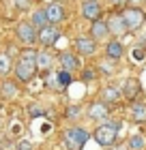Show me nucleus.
<instances>
[{
	"instance_id": "nucleus-2",
	"label": "nucleus",
	"mask_w": 146,
	"mask_h": 150,
	"mask_svg": "<svg viewBox=\"0 0 146 150\" xmlns=\"http://www.w3.org/2000/svg\"><path fill=\"white\" fill-rule=\"evenodd\" d=\"M88 131L82 127H71L65 131V144H67V150H82L88 142Z\"/></svg>"
},
{
	"instance_id": "nucleus-8",
	"label": "nucleus",
	"mask_w": 146,
	"mask_h": 150,
	"mask_svg": "<svg viewBox=\"0 0 146 150\" xmlns=\"http://www.w3.org/2000/svg\"><path fill=\"white\" fill-rule=\"evenodd\" d=\"M15 35L19 37V41H24V43H34L37 41V28L30 24V22H19L17 28H15Z\"/></svg>"
},
{
	"instance_id": "nucleus-12",
	"label": "nucleus",
	"mask_w": 146,
	"mask_h": 150,
	"mask_svg": "<svg viewBox=\"0 0 146 150\" xmlns=\"http://www.w3.org/2000/svg\"><path fill=\"white\" fill-rule=\"evenodd\" d=\"M90 37H93L95 41H103L110 37V28H108V22L105 19H95L93 22V28H90Z\"/></svg>"
},
{
	"instance_id": "nucleus-10",
	"label": "nucleus",
	"mask_w": 146,
	"mask_h": 150,
	"mask_svg": "<svg viewBox=\"0 0 146 150\" xmlns=\"http://www.w3.org/2000/svg\"><path fill=\"white\" fill-rule=\"evenodd\" d=\"M75 52L82 54V56H93L97 52V41L93 37H78L75 39Z\"/></svg>"
},
{
	"instance_id": "nucleus-19",
	"label": "nucleus",
	"mask_w": 146,
	"mask_h": 150,
	"mask_svg": "<svg viewBox=\"0 0 146 150\" xmlns=\"http://www.w3.org/2000/svg\"><path fill=\"white\" fill-rule=\"evenodd\" d=\"M127 148H129V150H144V148H146V137H144V135H140V133L131 135Z\"/></svg>"
},
{
	"instance_id": "nucleus-13",
	"label": "nucleus",
	"mask_w": 146,
	"mask_h": 150,
	"mask_svg": "<svg viewBox=\"0 0 146 150\" xmlns=\"http://www.w3.org/2000/svg\"><path fill=\"white\" fill-rule=\"evenodd\" d=\"M120 94L125 99H129V101H135V97H140V81H137L135 77H129L127 81H125Z\"/></svg>"
},
{
	"instance_id": "nucleus-35",
	"label": "nucleus",
	"mask_w": 146,
	"mask_h": 150,
	"mask_svg": "<svg viewBox=\"0 0 146 150\" xmlns=\"http://www.w3.org/2000/svg\"><path fill=\"white\" fill-rule=\"evenodd\" d=\"M114 150H129V148H122V146H120V148H114Z\"/></svg>"
},
{
	"instance_id": "nucleus-30",
	"label": "nucleus",
	"mask_w": 146,
	"mask_h": 150,
	"mask_svg": "<svg viewBox=\"0 0 146 150\" xmlns=\"http://www.w3.org/2000/svg\"><path fill=\"white\" fill-rule=\"evenodd\" d=\"M17 148H19V150H32V144H30V142H19Z\"/></svg>"
},
{
	"instance_id": "nucleus-5",
	"label": "nucleus",
	"mask_w": 146,
	"mask_h": 150,
	"mask_svg": "<svg viewBox=\"0 0 146 150\" xmlns=\"http://www.w3.org/2000/svg\"><path fill=\"white\" fill-rule=\"evenodd\" d=\"M37 39L43 47H52L56 41L60 39V30H58V24H45L43 28H39L37 32Z\"/></svg>"
},
{
	"instance_id": "nucleus-29",
	"label": "nucleus",
	"mask_w": 146,
	"mask_h": 150,
	"mask_svg": "<svg viewBox=\"0 0 146 150\" xmlns=\"http://www.w3.org/2000/svg\"><path fill=\"white\" fill-rule=\"evenodd\" d=\"M82 79H84V81H93L95 79V71L93 69H84V71H82Z\"/></svg>"
},
{
	"instance_id": "nucleus-23",
	"label": "nucleus",
	"mask_w": 146,
	"mask_h": 150,
	"mask_svg": "<svg viewBox=\"0 0 146 150\" xmlns=\"http://www.w3.org/2000/svg\"><path fill=\"white\" fill-rule=\"evenodd\" d=\"M37 50L34 47H24L22 52H19V58H28V60H37Z\"/></svg>"
},
{
	"instance_id": "nucleus-6",
	"label": "nucleus",
	"mask_w": 146,
	"mask_h": 150,
	"mask_svg": "<svg viewBox=\"0 0 146 150\" xmlns=\"http://www.w3.org/2000/svg\"><path fill=\"white\" fill-rule=\"evenodd\" d=\"M80 11H82V17L88 19V22H95V19H99L101 17V4H99V0H84L80 6Z\"/></svg>"
},
{
	"instance_id": "nucleus-27",
	"label": "nucleus",
	"mask_w": 146,
	"mask_h": 150,
	"mask_svg": "<svg viewBox=\"0 0 146 150\" xmlns=\"http://www.w3.org/2000/svg\"><path fill=\"white\" fill-rule=\"evenodd\" d=\"M15 90H17V88H15V84H11V81H6V84H4V92H6V97H15Z\"/></svg>"
},
{
	"instance_id": "nucleus-31",
	"label": "nucleus",
	"mask_w": 146,
	"mask_h": 150,
	"mask_svg": "<svg viewBox=\"0 0 146 150\" xmlns=\"http://www.w3.org/2000/svg\"><path fill=\"white\" fill-rule=\"evenodd\" d=\"M15 4L19 6V9H28V4H30V0H15Z\"/></svg>"
},
{
	"instance_id": "nucleus-3",
	"label": "nucleus",
	"mask_w": 146,
	"mask_h": 150,
	"mask_svg": "<svg viewBox=\"0 0 146 150\" xmlns=\"http://www.w3.org/2000/svg\"><path fill=\"white\" fill-rule=\"evenodd\" d=\"M13 73H15L17 81H30L37 73V60H28V58H19L13 64Z\"/></svg>"
},
{
	"instance_id": "nucleus-17",
	"label": "nucleus",
	"mask_w": 146,
	"mask_h": 150,
	"mask_svg": "<svg viewBox=\"0 0 146 150\" xmlns=\"http://www.w3.org/2000/svg\"><path fill=\"white\" fill-rule=\"evenodd\" d=\"M101 101H105L108 105H112V103H118V101H120V90H118V88H114V86H108V88H103V92H101Z\"/></svg>"
},
{
	"instance_id": "nucleus-34",
	"label": "nucleus",
	"mask_w": 146,
	"mask_h": 150,
	"mask_svg": "<svg viewBox=\"0 0 146 150\" xmlns=\"http://www.w3.org/2000/svg\"><path fill=\"white\" fill-rule=\"evenodd\" d=\"M127 2H129L131 6H140V4L144 2V0H127Z\"/></svg>"
},
{
	"instance_id": "nucleus-9",
	"label": "nucleus",
	"mask_w": 146,
	"mask_h": 150,
	"mask_svg": "<svg viewBox=\"0 0 146 150\" xmlns=\"http://www.w3.org/2000/svg\"><path fill=\"white\" fill-rule=\"evenodd\" d=\"M43 11H45L47 24H60L62 19L67 17V13H65V6H62V4H58V2H52V4H47Z\"/></svg>"
},
{
	"instance_id": "nucleus-14",
	"label": "nucleus",
	"mask_w": 146,
	"mask_h": 150,
	"mask_svg": "<svg viewBox=\"0 0 146 150\" xmlns=\"http://www.w3.org/2000/svg\"><path fill=\"white\" fill-rule=\"evenodd\" d=\"M60 64H62V69H65V71L73 73V71L80 69V58L75 56V54H71V52H62L60 54Z\"/></svg>"
},
{
	"instance_id": "nucleus-4",
	"label": "nucleus",
	"mask_w": 146,
	"mask_h": 150,
	"mask_svg": "<svg viewBox=\"0 0 146 150\" xmlns=\"http://www.w3.org/2000/svg\"><path fill=\"white\" fill-rule=\"evenodd\" d=\"M122 19L127 24V30H140L144 22H146V13L140 9V6H127L122 11Z\"/></svg>"
},
{
	"instance_id": "nucleus-1",
	"label": "nucleus",
	"mask_w": 146,
	"mask_h": 150,
	"mask_svg": "<svg viewBox=\"0 0 146 150\" xmlns=\"http://www.w3.org/2000/svg\"><path fill=\"white\" fill-rule=\"evenodd\" d=\"M118 129L120 125H114V122H105V125H99L95 129V142L99 146H112L116 137H118Z\"/></svg>"
},
{
	"instance_id": "nucleus-33",
	"label": "nucleus",
	"mask_w": 146,
	"mask_h": 150,
	"mask_svg": "<svg viewBox=\"0 0 146 150\" xmlns=\"http://www.w3.org/2000/svg\"><path fill=\"white\" fill-rule=\"evenodd\" d=\"M110 4H114V6H122V4H127V0H110Z\"/></svg>"
},
{
	"instance_id": "nucleus-7",
	"label": "nucleus",
	"mask_w": 146,
	"mask_h": 150,
	"mask_svg": "<svg viewBox=\"0 0 146 150\" xmlns=\"http://www.w3.org/2000/svg\"><path fill=\"white\" fill-rule=\"evenodd\" d=\"M108 116H110V105L105 101H95V103L88 105V118L90 120L101 122V120H105Z\"/></svg>"
},
{
	"instance_id": "nucleus-16",
	"label": "nucleus",
	"mask_w": 146,
	"mask_h": 150,
	"mask_svg": "<svg viewBox=\"0 0 146 150\" xmlns=\"http://www.w3.org/2000/svg\"><path fill=\"white\" fill-rule=\"evenodd\" d=\"M129 114H131V120H133V122H146V103H142V101H133Z\"/></svg>"
},
{
	"instance_id": "nucleus-18",
	"label": "nucleus",
	"mask_w": 146,
	"mask_h": 150,
	"mask_svg": "<svg viewBox=\"0 0 146 150\" xmlns=\"http://www.w3.org/2000/svg\"><path fill=\"white\" fill-rule=\"evenodd\" d=\"M54 62V56L50 52H39L37 54V71H47Z\"/></svg>"
},
{
	"instance_id": "nucleus-26",
	"label": "nucleus",
	"mask_w": 146,
	"mask_h": 150,
	"mask_svg": "<svg viewBox=\"0 0 146 150\" xmlns=\"http://www.w3.org/2000/svg\"><path fill=\"white\" fill-rule=\"evenodd\" d=\"M67 116H69L71 120H75V118L80 116V107H78V105H71V107H67Z\"/></svg>"
},
{
	"instance_id": "nucleus-22",
	"label": "nucleus",
	"mask_w": 146,
	"mask_h": 150,
	"mask_svg": "<svg viewBox=\"0 0 146 150\" xmlns=\"http://www.w3.org/2000/svg\"><path fill=\"white\" fill-rule=\"evenodd\" d=\"M47 86L54 88V90H62V88H65V86L60 84V79H58L56 73H50V77H47Z\"/></svg>"
},
{
	"instance_id": "nucleus-32",
	"label": "nucleus",
	"mask_w": 146,
	"mask_h": 150,
	"mask_svg": "<svg viewBox=\"0 0 146 150\" xmlns=\"http://www.w3.org/2000/svg\"><path fill=\"white\" fill-rule=\"evenodd\" d=\"M99 69H101V71H105V73H114V67H112V64H105V62H103Z\"/></svg>"
},
{
	"instance_id": "nucleus-28",
	"label": "nucleus",
	"mask_w": 146,
	"mask_h": 150,
	"mask_svg": "<svg viewBox=\"0 0 146 150\" xmlns=\"http://www.w3.org/2000/svg\"><path fill=\"white\" fill-rule=\"evenodd\" d=\"M28 112H30L32 118H39V116H43V110H41L39 105H30V107H28Z\"/></svg>"
},
{
	"instance_id": "nucleus-24",
	"label": "nucleus",
	"mask_w": 146,
	"mask_h": 150,
	"mask_svg": "<svg viewBox=\"0 0 146 150\" xmlns=\"http://www.w3.org/2000/svg\"><path fill=\"white\" fill-rule=\"evenodd\" d=\"M56 75H58V79H60V84H62V86H69V84L73 81V77H71L73 73H69V71H65V69H62V71H58Z\"/></svg>"
},
{
	"instance_id": "nucleus-20",
	"label": "nucleus",
	"mask_w": 146,
	"mask_h": 150,
	"mask_svg": "<svg viewBox=\"0 0 146 150\" xmlns=\"http://www.w3.org/2000/svg\"><path fill=\"white\" fill-rule=\"evenodd\" d=\"M30 24L34 26V28H43V26L47 24L45 11H43V9H41V11H32V15H30Z\"/></svg>"
},
{
	"instance_id": "nucleus-15",
	"label": "nucleus",
	"mask_w": 146,
	"mask_h": 150,
	"mask_svg": "<svg viewBox=\"0 0 146 150\" xmlns=\"http://www.w3.org/2000/svg\"><path fill=\"white\" fill-rule=\"evenodd\" d=\"M122 54H125V47H122V43L118 39H112V41H108V43H105V56L110 60L122 58Z\"/></svg>"
},
{
	"instance_id": "nucleus-11",
	"label": "nucleus",
	"mask_w": 146,
	"mask_h": 150,
	"mask_svg": "<svg viewBox=\"0 0 146 150\" xmlns=\"http://www.w3.org/2000/svg\"><path fill=\"white\" fill-rule=\"evenodd\" d=\"M105 22H108L110 35H125V32H127V24H125V19H122V13H114Z\"/></svg>"
},
{
	"instance_id": "nucleus-25",
	"label": "nucleus",
	"mask_w": 146,
	"mask_h": 150,
	"mask_svg": "<svg viewBox=\"0 0 146 150\" xmlns=\"http://www.w3.org/2000/svg\"><path fill=\"white\" fill-rule=\"evenodd\" d=\"M131 56H133V60L135 62H140V60H144L146 58V52H144V45H140V47H135L133 52H131Z\"/></svg>"
},
{
	"instance_id": "nucleus-21",
	"label": "nucleus",
	"mask_w": 146,
	"mask_h": 150,
	"mask_svg": "<svg viewBox=\"0 0 146 150\" xmlns=\"http://www.w3.org/2000/svg\"><path fill=\"white\" fill-rule=\"evenodd\" d=\"M9 71H13V62H11V58L6 56V54L0 52V75H6Z\"/></svg>"
}]
</instances>
